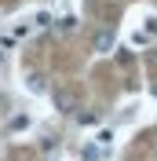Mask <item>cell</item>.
<instances>
[{
  "label": "cell",
  "mask_w": 157,
  "mask_h": 161,
  "mask_svg": "<svg viewBox=\"0 0 157 161\" xmlns=\"http://www.w3.org/2000/svg\"><path fill=\"white\" fill-rule=\"evenodd\" d=\"M26 88H30L33 95H44V92H48L51 84H48V77H44V73H37V70H33L30 77H26Z\"/></svg>",
  "instance_id": "6da1fadb"
},
{
  "label": "cell",
  "mask_w": 157,
  "mask_h": 161,
  "mask_svg": "<svg viewBox=\"0 0 157 161\" xmlns=\"http://www.w3.org/2000/svg\"><path fill=\"white\" fill-rule=\"evenodd\" d=\"M91 48H95L99 55H106V51L113 48V33H110V30H99V33H95V44H91Z\"/></svg>",
  "instance_id": "7a4b0ae2"
},
{
  "label": "cell",
  "mask_w": 157,
  "mask_h": 161,
  "mask_svg": "<svg viewBox=\"0 0 157 161\" xmlns=\"http://www.w3.org/2000/svg\"><path fill=\"white\" fill-rule=\"evenodd\" d=\"M59 33H73L77 30V15H66V19H59V26H55Z\"/></svg>",
  "instance_id": "3957f363"
},
{
  "label": "cell",
  "mask_w": 157,
  "mask_h": 161,
  "mask_svg": "<svg viewBox=\"0 0 157 161\" xmlns=\"http://www.w3.org/2000/svg\"><path fill=\"white\" fill-rule=\"evenodd\" d=\"M51 22H55V19H51L48 11H40L37 19H33V26H37V30H51Z\"/></svg>",
  "instance_id": "277c9868"
},
{
  "label": "cell",
  "mask_w": 157,
  "mask_h": 161,
  "mask_svg": "<svg viewBox=\"0 0 157 161\" xmlns=\"http://www.w3.org/2000/svg\"><path fill=\"white\" fill-rule=\"evenodd\" d=\"M22 128H30V117L26 114H19V117L11 121V132H22Z\"/></svg>",
  "instance_id": "5b68a950"
},
{
  "label": "cell",
  "mask_w": 157,
  "mask_h": 161,
  "mask_svg": "<svg viewBox=\"0 0 157 161\" xmlns=\"http://www.w3.org/2000/svg\"><path fill=\"white\" fill-rule=\"evenodd\" d=\"M146 33H150V37H157V19H146Z\"/></svg>",
  "instance_id": "8992f818"
}]
</instances>
